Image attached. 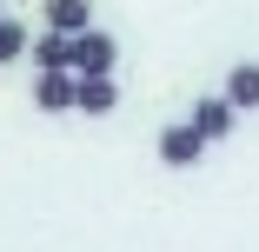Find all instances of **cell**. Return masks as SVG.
Listing matches in <instances>:
<instances>
[{
	"instance_id": "1",
	"label": "cell",
	"mask_w": 259,
	"mask_h": 252,
	"mask_svg": "<svg viewBox=\"0 0 259 252\" xmlns=\"http://www.w3.org/2000/svg\"><path fill=\"white\" fill-rule=\"evenodd\" d=\"M113 60H120V40L100 33V27H80V33L67 40V67H73V73H113Z\"/></svg>"
},
{
	"instance_id": "2",
	"label": "cell",
	"mask_w": 259,
	"mask_h": 252,
	"mask_svg": "<svg viewBox=\"0 0 259 252\" xmlns=\"http://www.w3.org/2000/svg\"><path fill=\"white\" fill-rule=\"evenodd\" d=\"M73 107L80 113H113L120 107V86H113V73H73Z\"/></svg>"
},
{
	"instance_id": "3",
	"label": "cell",
	"mask_w": 259,
	"mask_h": 252,
	"mask_svg": "<svg viewBox=\"0 0 259 252\" xmlns=\"http://www.w3.org/2000/svg\"><path fill=\"white\" fill-rule=\"evenodd\" d=\"M33 107H40V113H73V73H67V67L33 73Z\"/></svg>"
},
{
	"instance_id": "4",
	"label": "cell",
	"mask_w": 259,
	"mask_h": 252,
	"mask_svg": "<svg viewBox=\"0 0 259 252\" xmlns=\"http://www.w3.org/2000/svg\"><path fill=\"white\" fill-rule=\"evenodd\" d=\"M233 120H239V113L226 107V93H213V99H193V133H199L206 146H213V139H226V133H233Z\"/></svg>"
},
{
	"instance_id": "5",
	"label": "cell",
	"mask_w": 259,
	"mask_h": 252,
	"mask_svg": "<svg viewBox=\"0 0 259 252\" xmlns=\"http://www.w3.org/2000/svg\"><path fill=\"white\" fill-rule=\"evenodd\" d=\"M199 153H206V139L193 133V120H180V126L160 133V160H166V166H193Z\"/></svg>"
},
{
	"instance_id": "6",
	"label": "cell",
	"mask_w": 259,
	"mask_h": 252,
	"mask_svg": "<svg viewBox=\"0 0 259 252\" xmlns=\"http://www.w3.org/2000/svg\"><path fill=\"white\" fill-rule=\"evenodd\" d=\"M226 107H233V113H252V107H259V67H252V60L226 73Z\"/></svg>"
},
{
	"instance_id": "7",
	"label": "cell",
	"mask_w": 259,
	"mask_h": 252,
	"mask_svg": "<svg viewBox=\"0 0 259 252\" xmlns=\"http://www.w3.org/2000/svg\"><path fill=\"white\" fill-rule=\"evenodd\" d=\"M47 27H54V33H80V27H93V0H47Z\"/></svg>"
},
{
	"instance_id": "8",
	"label": "cell",
	"mask_w": 259,
	"mask_h": 252,
	"mask_svg": "<svg viewBox=\"0 0 259 252\" xmlns=\"http://www.w3.org/2000/svg\"><path fill=\"white\" fill-rule=\"evenodd\" d=\"M67 40H73V33H54V27H47L40 40H27V46H33V67H40V73H47V67H67ZM67 73H73V67H67Z\"/></svg>"
},
{
	"instance_id": "9",
	"label": "cell",
	"mask_w": 259,
	"mask_h": 252,
	"mask_svg": "<svg viewBox=\"0 0 259 252\" xmlns=\"http://www.w3.org/2000/svg\"><path fill=\"white\" fill-rule=\"evenodd\" d=\"M27 40H33V33H27L20 20H0V67H7V60H20V54H27Z\"/></svg>"
},
{
	"instance_id": "10",
	"label": "cell",
	"mask_w": 259,
	"mask_h": 252,
	"mask_svg": "<svg viewBox=\"0 0 259 252\" xmlns=\"http://www.w3.org/2000/svg\"><path fill=\"white\" fill-rule=\"evenodd\" d=\"M0 20H7V14H0Z\"/></svg>"
}]
</instances>
